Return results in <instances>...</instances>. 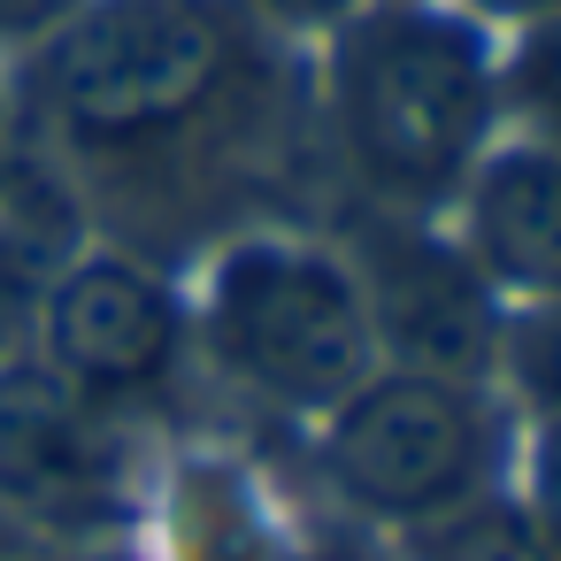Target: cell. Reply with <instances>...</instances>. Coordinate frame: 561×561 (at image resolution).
Wrapping results in <instances>:
<instances>
[{
  "mask_svg": "<svg viewBox=\"0 0 561 561\" xmlns=\"http://www.w3.org/2000/svg\"><path fill=\"white\" fill-rule=\"evenodd\" d=\"M101 484V438L78 385L55 369H0V500L70 507Z\"/></svg>",
  "mask_w": 561,
  "mask_h": 561,
  "instance_id": "obj_6",
  "label": "cell"
},
{
  "mask_svg": "<svg viewBox=\"0 0 561 561\" xmlns=\"http://www.w3.org/2000/svg\"><path fill=\"white\" fill-rule=\"evenodd\" d=\"M78 16V0H0V39H24V32H62Z\"/></svg>",
  "mask_w": 561,
  "mask_h": 561,
  "instance_id": "obj_13",
  "label": "cell"
},
{
  "mask_svg": "<svg viewBox=\"0 0 561 561\" xmlns=\"http://www.w3.org/2000/svg\"><path fill=\"white\" fill-rule=\"evenodd\" d=\"M369 331H392L423 362L469 369L477 362V339H484V308H477V293H469V277L454 262L408 254V262H385V293L369 308Z\"/></svg>",
  "mask_w": 561,
  "mask_h": 561,
  "instance_id": "obj_8",
  "label": "cell"
},
{
  "mask_svg": "<svg viewBox=\"0 0 561 561\" xmlns=\"http://www.w3.org/2000/svg\"><path fill=\"white\" fill-rule=\"evenodd\" d=\"M216 354L270 400L293 408H339L369 377V300L362 285L308 254V247H239L216 270V308H208Z\"/></svg>",
  "mask_w": 561,
  "mask_h": 561,
  "instance_id": "obj_3",
  "label": "cell"
},
{
  "mask_svg": "<svg viewBox=\"0 0 561 561\" xmlns=\"http://www.w3.org/2000/svg\"><path fill=\"white\" fill-rule=\"evenodd\" d=\"M469 239L484 270L515 293H561V154L515 147L484 162L469 193Z\"/></svg>",
  "mask_w": 561,
  "mask_h": 561,
  "instance_id": "obj_7",
  "label": "cell"
},
{
  "mask_svg": "<svg viewBox=\"0 0 561 561\" xmlns=\"http://www.w3.org/2000/svg\"><path fill=\"white\" fill-rule=\"evenodd\" d=\"M523 377H530V392L561 415V308L530 331V346H523Z\"/></svg>",
  "mask_w": 561,
  "mask_h": 561,
  "instance_id": "obj_12",
  "label": "cell"
},
{
  "mask_svg": "<svg viewBox=\"0 0 561 561\" xmlns=\"http://www.w3.org/2000/svg\"><path fill=\"white\" fill-rule=\"evenodd\" d=\"M339 124L354 162L408 201L446 193L484 124H492V70L484 47L446 16H377L339 47Z\"/></svg>",
  "mask_w": 561,
  "mask_h": 561,
  "instance_id": "obj_1",
  "label": "cell"
},
{
  "mask_svg": "<svg viewBox=\"0 0 561 561\" xmlns=\"http://www.w3.org/2000/svg\"><path fill=\"white\" fill-rule=\"evenodd\" d=\"M277 9H293V16H323V9H339V0H277Z\"/></svg>",
  "mask_w": 561,
  "mask_h": 561,
  "instance_id": "obj_14",
  "label": "cell"
},
{
  "mask_svg": "<svg viewBox=\"0 0 561 561\" xmlns=\"http://www.w3.org/2000/svg\"><path fill=\"white\" fill-rule=\"evenodd\" d=\"M484 408L446 369L362 377L331 423V484L385 523H438L484 477Z\"/></svg>",
  "mask_w": 561,
  "mask_h": 561,
  "instance_id": "obj_4",
  "label": "cell"
},
{
  "mask_svg": "<svg viewBox=\"0 0 561 561\" xmlns=\"http://www.w3.org/2000/svg\"><path fill=\"white\" fill-rule=\"evenodd\" d=\"M431 561H553V546L507 515H469L431 538Z\"/></svg>",
  "mask_w": 561,
  "mask_h": 561,
  "instance_id": "obj_9",
  "label": "cell"
},
{
  "mask_svg": "<svg viewBox=\"0 0 561 561\" xmlns=\"http://www.w3.org/2000/svg\"><path fill=\"white\" fill-rule=\"evenodd\" d=\"M47 354L78 392H139L178 362V300L139 262H70L47 285Z\"/></svg>",
  "mask_w": 561,
  "mask_h": 561,
  "instance_id": "obj_5",
  "label": "cell"
},
{
  "mask_svg": "<svg viewBox=\"0 0 561 561\" xmlns=\"http://www.w3.org/2000/svg\"><path fill=\"white\" fill-rule=\"evenodd\" d=\"M523 93H530V108H538V116H553V124H561V24H546V32L530 39Z\"/></svg>",
  "mask_w": 561,
  "mask_h": 561,
  "instance_id": "obj_11",
  "label": "cell"
},
{
  "mask_svg": "<svg viewBox=\"0 0 561 561\" xmlns=\"http://www.w3.org/2000/svg\"><path fill=\"white\" fill-rule=\"evenodd\" d=\"M231 55L239 24L224 0H93L55 32L39 93L85 139H139L193 116Z\"/></svg>",
  "mask_w": 561,
  "mask_h": 561,
  "instance_id": "obj_2",
  "label": "cell"
},
{
  "mask_svg": "<svg viewBox=\"0 0 561 561\" xmlns=\"http://www.w3.org/2000/svg\"><path fill=\"white\" fill-rule=\"evenodd\" d=\"M530 484H538V538L553 546V561H561V415L546 423V438H538V461H530Z\"/></svg>",
  "mask_w": 561,
  "mask_h": 561,
  "instance_id": "obj_10",
  "label": "cell"
}]
</instances>
